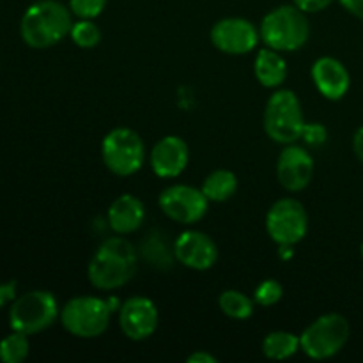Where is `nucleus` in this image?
I'll return each mask as SVG.
<instances>
[{"label":"nucleus","instance_id":"1","mask_svg":"<svg viewBox=\"0 0 363 363\" xmlns=\"http://www.w3.org/2000/svg\"><path fill=\"white\" fill-rule=\"evenodd\" d=\"M137 272V252L124 238L103 241L89 262L87 275L92 286L101 291H113L126 286Z\"/></svg>","mask_w":363,"mask_h":363},{"label":"nucleus","instance_id":"2","mask_svg":"<svg viewBox=\"0 0 363 363\" xmlns=\"http://www.w3.org/2000/svg\"><path fill=\"white\" fill-rule=\"evenodd\" d=\"M71 9L57 0H39L25 11L20 23L23 41L30 48H50L69 35Z\"/></svg>","mask_w":363,"mask_h":363},{"label":"nucleus","instance_id":"3","mask_svg":"<svg viewBox=\"0 0 363 363\" xmlns=\"http://www.w3.org/2000/svg\"><path fill=\"white\" fill-rule=\"evenodd\" d=\"M261 39L268 48L277 52H296L311 35L307 13L296 6H280L269 11L259 28Z\"/></svg>","mask_w":363,"mask_h":363},{"label":"nucleus","instance_id":"4","mask_svg":"<svg viewBox=\"0 0 363 363\" xmlns=\"http://www.w3.org/2000/svg\"><path fill=\"white\" fill-rule=\"evenodd\" d=\"M300 98L289 89L273 92L264 108V131L277 144H294L305 128Z\"/></svg>","mask_w":363,"mask_h":363},{"label":"nucleus","instance_id":"5","mask_svg":"<svg viewBox=\"0 0 363 363\" xmlns=\"http://www.w3.org/2000/svg\"><path fill=\"white\" fill-rule=\"evenodd\" d=\"M350 323L340 314H325L300 335L301 351L312 360H328L344 350L350 340Z\"/></svg>","mask_w":363,"mask_h":363},{"label":"nucleus","instance_id":"6","mask_svg":"<svg viewBox=\"0 0 363 363\" xmlns=\"http://www.w3.org/2000/svg\"><path fill=\"white\" fill-rule=\"evenodd\" d=\"M112 314L106 300L96 296H77L62 307L60 323L66 332L78 339H96L106 332Z\"/></svg>","mask_w":363,"mask_h":363},{"label":"nucleus","instance_id":"7","mask_svg":"<svg viewBox=\"0 0 363 363\" xmlns=\"http://www.w3.org/2000/svg\"><path fill=\"white\" fill-rule=\"evenodd\" d=\"M101 158L106 169L116 176H133L144 165V142L137 131L130 128H116L103 138Z\"/></svg>","mask_w":363,"mask_h":363},{"label":"nucleus","instance_id":"8","mask_svg":"<svg viewBox=\"0 0 363 363\" xmlns=\"http://www.w3.org/2000/svg\"><path fill=\"white\" fill-rule=\"evenodd\" d=\"M57 315H59V305L52 293L30 291L14 300L9 311V325L13 332L34 335L52 326Z\"/></svg>","mask_w":363,"mask_h":363},{"label":"nucleus","instance_id":"9","mask_svg":"<svg viewBox=\"0 0 363 363\" xmlns=\"http://www.w3.org/2000/svg\"><path fill=\"white\" fill-rule=\"evenodd\" d=\"M266 230L279 247L300 243L308 230V215L300 201L284 197L269 208L266 215Z\"/></svg>","mask_w":363,"mask_h":363},{"label":"nucleus","instance_id":"10","mask_svg":"<svg viewBox=\"0 0 363 363\" xmlns=\"http://www.w3.org/2000/svg\"><path fill=\"white\" fill-rule=\"evenodd\" d=\"M160 209L172 222L181 225H194L208 213L209 201L204 191L190 184H172L158 197Z\"/></svg>","mask_w":363,"mask_h":363},{"label":"nucleus","instance_id":"11","mask_svg":"<svg viewBox=\"0 0 363 363\" xmlns=\"http://www.w3.org/2000/svg\"><path fill=\"white\" fill-rule=\"evenodd\" d=\"M259 34L254 23L245 18H223L211 28V43L227 55H247L257 46Z\"/></svg>","mask_w":363,"mask_h":363},{"label":"nucleus","instance_id":"12","mask_svg":"<svg viewBox=\"0 0 363 363\" xmlns=\"http://www.w3.org/2000/svg\"><path fill=\"white\" fill-rule=\"evenodd\" d=\"M160 314L155 301L145 296L128 298L119 308V326L130 340L140 342L155 335Z\"/></svg>","mask_w":363,"mask_h":363},{"label":"nucleus","instance_id":"13","mask_svg":"<svg viewBox=\"0 0 363 363\" xmlns=\"http://www.w3.org/2000/svg\"><path fill=\"white\" fill-rule=\"evenodd\" d=\"M314 176V158L305 147L296 144H287L280 152L277 162V177L284 190L296 191L305 190Z\"/></svg>","mask_w":363,"mask_h":363},{"label":"nucleus","instance_id":"14","mask_svg":"<svg viewBox=\"0 0 363 363\" xmlns=\"http://www.w3.org/2000/svg\"><path fill=\"white\" fill-rule=\"evenodd\" d=\"M174 257L186 268L206 272L218 259V248L208 234L201 230H184L174 241Z\"/></svg>","mask_w":363,"mask_h":363},{"label":"nucleus","instance_id":"15","mask_svg":"<svg viewBox=\"0 0 363 363\" xmlns=\"http://www.w3.org/2000/svg\"><path fill=\"white\" fill-rule=\"evenodd\" d=\"M190 151L186 142L176 135L160 138L151 151V169L162 179H172L186 169Z\"/></svg>","mask_w":363,"mask_h":363},{"label":"nucleus","instance_id":"16","mask_svg":"<svg viewBox=\"0 0 363 363\" xmlns=\"http://www.w3.org/2000/svg\"><path fill=\"white\" fill-rule=\"evenodd\" d=\"M312 80L319 94L330 101H339L351 87L350 71L335 57H319L312 66Z\"/></svg>","mask_w":363,"mask_h":363},{"label":"nucleus","instance_id":"17","mask_svg":"<svg viewBox=\"0 0 363 363\" xmlns=\"http://www.w3.org/2000/svg\"><path fill=\"white\" fill-rule=\"evenodd\" d=\"M108 225L119 236L135 233L142 225L145 218V208L140 199L131 194H124L117 197L108 208Z\"/></svg>","mask_w":363,"mask_h":363},{"label":"nucleus","instance_id":"18","mask_svg":"<svg viewBox=\"0 0 363 363\" xmlns=\"http://www.w3.org/2000/svg\"><path fill=\"white\" fill-rule=\"evenodd\" d=\"M254 73L262 87L277 89L286 82L287 64L284 60V57L280 55V52H277V50H259L257 55H255Z\"/></svg>","mask_w":363,"mask_h":363},{"label":"nucleus","instance_id":"19","mask_svg":"<svg viewBox=\"0 0 363 363\" xmlns=\"http://www.w3.org/2000/svg\"><path fill=\"white\" fill-rule=\"evenodd\" d=\"M202 191L209 202H225L236 194L238 177L230 170L218 169L209 174L202 183Z\"/></svg>","mask_w":363,"mask_h":363},{"label":"nucleus","instance_id":"20","mask_svg":"<svg viewBox=\"0 0 363 363\" xmlns=\"http://www.w3.org/2000/svg\"><path fill=\"white\" fill-rule=\"evenodd\" d=\"M301 350L300 337L291 332H272L262 340V353L269 360H287Z\"/></svg>","mask_w":363,"mask_h":363},{"label":"nucleus","instance_id":"21","mask_svg":"<svg viewBox=\"0 0 363 363\" xmlns=\"http://www.w3.org/2000/svg\"><path fill=\"white\" fill-rule=\"evenodd\" d=\"M218 307L227 318L245 321L254 314V300L236 289H227L220 294Z\"/></svg>","mask_w":363,"mask_h":363},{"label":"nucleus","instance_id":"22","mask_svg":"<svg viewBox=\"0 0 363 363\" xmlns=\"http://www.w3.org/2000/svg\"><path fill=\"white\" fill-rule=\"evenodd\" d=\"M28 354V339L25 333L14 332L0 342V360L4 363H21Z\"/></svg>","mask_w":363,"mask_h":363},{"label":"nucleus","instance_id":"23","mask_svg":"<svg viewBox=\"0 0 363 363\" xmlns=\"http://www.w3.org/2000/svg\"><path fill=\"white\" fill-rule=\"evenodd\" d=\"M71 41L80 48H94L101 41V30L92 20H78L69 32Z\"/></svg>","mask_w":363,"mask_h":363},{"label":"nucleus","instance_id":"24","mask_svg":"<svg viewBox=\"0 0 363 363\" xmlns=\"http://www.w3.org/2000/svg\"><path fill=\"white\" fill-rule=\"evenodd\" d=\"M284 296V287L279 280H262L254 293V301L261 307H273L279 303Z\"/></svg>","mask_w":363,"mask_h":363},{"label":"nucleus","instance_id":"25","mask_svg":"<svg viewBox=\"0 0 363 363\" xmlns=\"http://www.w3.org/2000/svg\"><path fill=\"white\" fill-rule=\"evenodd\" d=\"M106 0H69V9L82 20H94L103 13Z\"/></svg>","mask_w":363,"mask_h":363},{"label":"nucleus","instance_id":"26","mask_svg":"<svg viewBox=\"0 0 363 363\" xmlns=\"http://www.w3.org/2000/svg\"><path fill=\"white\" fill-rule=\"evenodd\" d=\"M301 138H303L305 144L311 145V147H319V145H323L326 142V128L318 123L305 124Z\"/></svg>","mask_w":363,"mask_h":363},{"label":"nucleus","instance_id":"27","mask_svg":"<svg viewBox=\"0 0 363 363\" xmlns=\"http://www.w3.org/2000/svg\"><path fill=\"white\" fill-rule=\"evenodd\" d=\"M333 0H294V6L303 13H319L332 6Z\"/></svg>","mask_w":363,"mask_h":363},{"label":"nucleus","instance_id":"28","mask_svg":"<svg viewBox=\"0 0 363 363\" xmlns=\"http://www.w3.org/2000/svg\"><path fill=\"white\" fill-rule=\"evenodd\" d=\"M16 298V282H7L0 286V308L6 303H9L11 300Z\"/></svg>","mask_w":363,"mask_h":363},{"label":"nucleus","instance_id":"29","mask_svg":"<svg viewBox=\"0 0 363 363\" xmlns=\"http://www.w3.org/2000/svg\"><path fill=\"white\" fill-rule=\"evenodd\" d=\"M339 2L342 4V7L347 13L363 20V0H339Z\"/></svg>","mask_w":363,"mask_h":363},{"label":"nucleus","instance_id":"30","mask_svg":"<svg viewBox=\"0 0 363 363\" xmlns=\"http://www.w3.org/2000/svg\"><path fill=\"white\" fill-rule=\"evenodd\" d=\"M186 362L188 363H216L218 360H216L211 353H208V351H197V353L190 354Z\"/></svg>","mask_w":363,"mask_h":363},{"label":"nucleus","instance_id":"31","mask_svg":"<svg viewBox=\"0 0 363 363\" xmlns=\"http://www.w3.org/2000/svg\"><path fill=\"white\" fill-rule=\"evenodd\" d=\"M353 151L357 155V158L363 163V126L358 128L357 133L353 137Z\"/></svg>","mask_w":363,"mask_h":363},{"label":"nucleus","instance_id":"32","mask_svg":"<svg viewBox=\"0 0 363 363\" xmlns=\"http://www.w3.org/2000/svg\"><path fill=\"white\" fill-rule=\"evenodd\" d=\"M362 257H363V243H362Z\"/></svg>","mask_w":363,"mask_h":363}]
</instances>
